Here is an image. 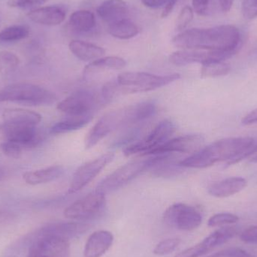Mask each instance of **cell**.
Listing matches in <instances>:
<instances>
[{
  "mask_svg": "<svg viewBox=\"0 0 257 257\" xmlns=\"http://www.w3.org/2000/svg\"><path fill=\"white\" fill-rule=\"evenodd\" d=\"M172 42L175 46L184 49L217 51L231 57L239 50L241 39L236 27L222 25L184 30L174 38Z\"/></svg>",
  "mask_w": 257,
  "mask_h": 257,
  "instance_id": "6da1fadb",
  "label": "cell"
},
{
  "mask_svg": "<svg viewBox=\"0 0 257 257\" xmlns=\"http://www.w3.org/2000/svg\"><path fill=\"white\" fill-rule=\"evenodd\" d=\"M254 153H257V144L253 138H226L201 148L178 164L192 169H204L220 162L235 164Z\"/></svg>",
  "mask_w": 257,
  "mask_h": 257,
  "instance_id": "7a4b0ae2",
  "label": "cell"
},
{
  "mask_svg": "<svg viewBox=\"0 0 257 257\" xmlns=\"http://www.w3.org/2000/svg\"><path fill=\"white\" fill-rule=\"evenodd\" d=\"M156 111L155 102L146 101L107 113L87 133L85 139L86 148H93L105 136L118 128L133 126L148 120L155 114Z\"/></svg>",
  "mask_w": 257,
  "mask_h": 257,
  "instance_id": "3957f363",
  "label": "cell"
},
{
  "mask_svg": "<svg viewBox=\"0 0 257 257\" xmlns=\"http://www.w3.org/2000/svg\"><path fill=\"white\" fill-rule=\"evenodd\" d=\"M181 78L178 73L157 75L140 72H126L120 74L115 81L105 84V92L113 99L120 93H136L152 91L168 85Z\"/></svg>",
  "mask_w": 257,
  "mask_h": 257,
  "instance_id": "277c9868",
  "label": "cell"
},
{
  "mask_svg": "<svg viewBox=\"0 0 257 257\" xmlns=\"http://www.w3.org/2000/svg\"><path fill=\"white\" fill-rule=\"evenodd\" d=\"M57 96L46 88L30 84L15 83L0 89V102H9L28 105H49Z\"/></svg>",
  "mask_w": 257,
  "mask_h": 257,
  "instance_id": "5b68a950",
  "label": "cell"
},
{
  "mask_svg": "<svg viewBox=\"0 0 257 257\" xmlns=\"http://www.w3.org/2000/svg\"><path fill=\"white\" fill-rule=\"evenodd\" d=\"M154 157L144 160L130 162L114 171L102 180L96 187V190L103 194L112 193L128 184L139 176L144 171L154 167L164 157L163 154H157Z\"/></svg>",
  "mask_w": 257,
  "mask_h": 257,
  "instance_id": "8992f818",
  "label": "cell"
},
{
  "mask_svg": "<svg viewBox=\"0 0 257 257\" xmlns=\"http://www.w3.org/2000/svg\"><path fill=\"white\" fill-rule=\"evenodd\" d=\"M176 126L170 120L160 122L148 136L136 143L131 144L123 149L126 157L140 154L141 156L152 155L153 153L164 145L175 133Z\"/></svg>",
  "mask_w": 257,
  "mask_h": 257,
  "instance_id": "52a82bcc",
  "label": "cell"
},
{
  "mask_svg": "<svg viewBox=\"0 0 257 257\" xmlns=\"http://www.w3.org/2000/svg\"><path fill=\"white\" fill-rule=\"evenodd\" d=\"M105 203V195L95 190L67 207L65 209L64 216L75 221L92 220L103 211Z\"/></svg>",
  "mask_w": 257,
  "mask_h": 257,
  "instance_id": "ba28073f",
  "label": "cell"
},
{
  "mask_svg": "<svg viewBox=\"0 0 257 257\" xmlns=\"http://www.w3.org/2000/svg\"><path fill=\"white\" fill-rule=\"evenodd\" d=\"M163 220L168 226L178 230L192 231L200 226L202 217L194 207L176 203L166 209L163 214Z\"/></svg>",
  "mask_w": 257,
  "mask_h": 257,
  "instance_id": "9c48e42d",
  "label": "cell"
},
{
  "mask_svg": "<svg viewBox=\"0 0 257 257\" xmlns=\"http://www.w3.org/2000/svg\"><path fill=\"white\" fill-rule=\"evenodd\" d=\"M102 102L103 101L99 99L93 92L78 90L59 102L57 109L71 117L90 115Z\"/></svg>",
  "mask_w": 257,
  "mask_h": 257,
  "instance_id": "30bf717a",
  "label": "cell"
},
{
  "mask_svg": "<svg viewBox=\"0 0 257 257\" xmlns=\"http://www.w3.org/2000/svg\"><path fill=\"white\" fill-rule=\"evenodd\" d=\"M69 241L37 232L27 257H69Z\"/></svg>",
  "mask_w": 257,
  "mask_h": 257,
  "instance_id": "8fae6325",
  "label": "cell"
},
{
  "mask_svg": "<svg viewBox=\"0 0 257 257\" xmlns=\"http://www.w3.org/2000/svg\"><path fill=\"white\" fill-rule=\"evenodd\" d=\"M114 158V154L109 152L98 158L84 163L80 166L74 174L70 187L68 190L69 194L77 193L90 184Z\"/></svg>",
  "mask_w": 257,
  "mask_h": 257,
  "instance_id": "7c38bea8",
  "label": "cell"
},
{
  "mask_svg": "<svg viewBox=\"0 0 257 257\" xmlns=\"http://www.w3.org/2000/svg\"><path fill=\"white\" fill-rule=\"evenodd\" d=\"M235 226H223L217 229L199 244L183 250L175 257H201L232 239L238 234Z\"/></svg>",
  "mask_w": 257,
  "mask_h": 257,
  "instance_id": "4fadbf2b",
  "label": "cell"
},
{
  "mask_svg": "<svg viewBox=\"0 0 257 257\" xmlns=\"http://www.w3.org/2000/svg\"><path fill=\"white\" fill-rule=\"evenodd\" d=\"M229 56L225 53L205 50L184 49L176 51L169 57V61L175 66H182L193 63H205L212 61H225Z\"/></svg>",
  "mask_w": 257,
  "mask_h": 257,
  "instance_id": "5bb4252c",
  "label": "cell"
},
{
  "mask_svg": "<svg viewBox=\"0 0 257 257\" xmlns=\"http://www.w3.org/2000/svg\"><path fill=\"white\" fill-rule=\"evenodd\" d=\"M36 126L15 123L0 124V141L19 144L23 147L34 146L39 142Z\"/></svg>",
  "mask_w": 257,
  "mask_h": 257,
  "instance_id": "9a60e30c",
  "label": "cell"
},
{
  "mask_svg": "<svg viewBox=\"0 0 257 257\" xmlns=\"http://www.w3.org/2000/svg\"><path fill=\"white\" fill-rule=\"evenodd\" d=\"M204 141L205 139L201 135L191 134L179 136L169 139L164 145L157 148L152 155L174 152L193 154L202 148Z\"/></svg>",
  "mask_w": 257,
  "mask_h": 257,
  "instance_id": "2e32d148",
  "label": "cell"
},
{
  "mask_svg": "<svg viewBox=\"0 0 257 257\" xmlns=\"http://www.w3.org/2000/svg\"><path fill=\"white\" fill-rule=\"evenodd\" d=\"M90 226L81 221L60 222L51 223L38 231L39 233L54 235L69 240L78 238L88 230Z\"/></svg>",
  "mask_w": 257,
  "mask_h": 257,
  "instance_id": "e0dca14e",
  "label": "cell"
},
{
  "mask_svg": "<svg viewBox=\"0 0 257 257\" xmlns=\"http://www.w3.org/2000/svg\"><path fill=\"white\" fill-rule=\"evenodd\" d=\"M114 235L109 231L98 230L90 235L85 246L84 255L85 257L103 256L112 246Z\"/></svg>",
  "mask_w": 257,
  "mask_h": 257,
  "instance_id": "ac0fdd59",
  "label": "cell"
},
{
  "mask_svg": "<svg viewBox=\"0 0 257 257\" xmlns=\"http://www.w3.org/2000/svg\"><path fill=\"white\" fill-rule=\"evenodd\" d=\"M66 13L60 6H45L33 9L27 14L29 19L40 25L54 27L64 21Z\"/></svg>",
  "mask_w": 257,
  "mask_h": 257,
  "instance_id": "d6986e66",
  "label": "cell"
},
{
  "mask_svg": "<svg viewBox=\"0 0 257 257\" xmlns=\"http://www.w3.org/2000/svg\"><path fill=\"white\" fill-rule=\"evenodd\" d=\"M128 6L123 0H105L98 7L99 18L109 24L126 19Z\"/></svg>",
  "mask_w": 257,
  "mask_h": 257,
  "instance_id": "ffe728a7",
  "label": "cell"
},
{
  "mask_svg": "<svg viewBox=\"0 0 257 257\" xmlns=\"http://www.w3.org/2000/svg\"><path fill=\"white\" fill-rule=\"evenodd\" d=\"M247 187V181L241 177H231L211 184L208 193L216 198H226L242 191Z\"/></svg>",
  "mask_w": 257,
  "mask_h": 257,
  "instance_id": "44dd1931",
  "label": "cell"
},
{
  "mask_svg": "<svg viewBox=\"0 0 257 257\" xmlns=\"http://www.w3.org/2000/svg\"><path fill=\"white\" fill-rule=\"evenodd\" d=\"M5 123L36 126L42 120V115L36 111L24 108H8L3 112Z\"/></svg>",
  "mask_w": 257,
  "mask_h": 257,
  "instance_id": "7402d4cb",
  "label": "cell"
},
{
  "mask_svg": "<svg viewBox=\"0 0 257 257\" xmlns=\"http://www.w3.org/2000/svg\"><path fill=\"white\" fill-rule=\"evenodd\" d=\"M69 48L77 58L85 62L95 61L102 58L105 54L103 48L84 41H72L69 43Z\"/></svg>",
  "mask_w": 257,
  "mask_h": 257,
  "instance_id": "603a6c76",
  "label": "cell"
},
{
  "mask_svg": "<svg viewBox=\"0 0 257 257\" xmlns=\"http://www.w3.org/2000/svg\"><path fill=\"white\" fill-rule=\"evenodd\" d=\"M64 173V168L61 166H52L39 170L27 172L23 175L24 181L30 185H39L51 182L60 178Z\"/></svg>",
  "mask_w": 257,
  "mask_h": 257,
  "instance_id": "cb8c5ba5",
  "label": "cell"
},
{
  "mask_svg": "<svg viewBox=\"0 0 257 257\" xmlns=\"http://www.w3.org/2000/svg\"><path fill=\"white\" fill-rule=\"evenodd\" d=\"M126 66L124 59L119 57H106L98 59L89 63L84 70V78L106 69H121Z\"/></svg>",
  "mask_w": 257,
  "mask_h": 257,
  "instance_id": "d4e9b609",
  "label": "cell"
},
{
  "mask_svg": "<svg viewBox=\"0 0 257 257\" xmlns=\"http://www.w3.org/2000/svg\"><path fill=\"white\" fill-rule=\"evenodd\" d=\"M69 26L72 30L79 33H87L94 28L96 18L90 11H77L69 18Z\"/></svg>",
  "mask_w": 257,
  "mask_h": 257,
  "instance_id": "484cf974",
  "label": "cell"
},
{
  "mask_svg": "<svg viewBox=\"0 0 257 257\" xmlns=\"http://www.w3.org/2000/svg\"><path fill=\"white\" fill-rule=\"evenodd\" d=\"M139 31V27L127 18L108 25V33L116 39H132L136 37Z\"/></svg>",
  "mask_w": 257,
  "mask_h": 257,
  "instance_id": "4316f807",
  "label": "cell"
},
{
  "mask_svg": "<svg viewBox=\"0 0 257 257\" xmlns=\"http://www.w3.org/2000/svg\"><path fill=\"white\" fill-rule=\"evenodd\" d=\"M93 118L92 114L85 116L72 117L66 120L55 123L50 130L51 134H63L69 132L75 131L85 126Z\"/></svg>",
  "mask_w": 257,
  "mask_h": 257,
  "instance_id": "83f0119b",
  "label": "cell"
},
{
  "mask_svg": "<svg viewBox=\"0 0 257 257\" xmlns=\"http://www.w3.org/2000/svg\"><path fill=\"white\" fill-rule=\"evenodd\" d=\"M30 30L23 25H14L0 32V43L18 42L28 37Z\"/></svg>",
  "mask_w": 257,
  "mask_h": 257,
  "instance_id": "f1b7e54d",
  "label": "cell"
},
{
  "mask_svg": "<svg viewBox=\"0 0 257 257\" xmlns=\"http://www.w3.org/2000/svg\"><path fill=\"white\" fill-rule=\"evenodd\" d=\"M230 66L225 61H212L202 65L201 74L205 78H217L227 75Z\"/></svg>",
  "mask_w": 257,
  "mask_h": 257,
  "instance_id": "f546056e",
  "label": "cell"
},
{
  "mask_svg": "<svg viewBox=\"0 0 257 257\" xmlns=\"http://www.w3.org/2000/svg\"><path fill=\"white\" fill-rule=\"evenodd\" d=\"M20 64V59L16 54L11 51L0 52V74L9 75L16 70Z\"/></svg>",
  "mask_w": 257,
  "mask_h": 257,
  "instance_id": "4dcf8cb0",
  "label": "cell"
},
{
  "mask_svg": "<svg viewBox=\"0 0 257 257\" xmlns=\"http://www.w3.org/2000/svg\"><path fill=\"white\" fill-rule=\"evenodd\" d=\"M239 218L235 214L231 213H220L210 217L208 221L209 227H223L228 225L234 224L238 221Z\"/></svg>",
  "mask_w": 257,
  "mask_h": 257,
  "instance_id": "1f68e13d",
  "label": "cell"
},
{
  "mask_svg": "<svg viewBox=\"0 0 257 257\" xmlns=\"http://www.w3.org/2000/svg\"><path fill=\"white\" fill-rule=\"evenodd\" d=\"M181 244L178 238H170L160 241L154 250V253L157 256H166L175 251Z\"/></svg>",
  "mask_w": 257,
  "mask_h": 257,
  "instance_id": "d6a6232c",
  "label": "cell"
},
{
  "mask_svg": "<svg viewBox=\"0 0 257 257\" xmlns=\"http://www.w3.org/2000/svg\"><path fill=\"white\" fill-rule=\"evenodd\" d=\"M193 18V9L190 6L183 8L180 12L176 21V30L182 32L187 28Z\"/></svg>",
  "mask_w": 257,
  "mask_h": 257,
  "instance_id": "836d02e7",
  "label": "cell"
},
{
  "mask_svg": "<svg viewBox=\"0 0 257 257\" xmlns=\"http://www.w3.org/2000/svg\"><path fill=\"white\" fill-rule=\"evenodd\" d=\"M0 148L5 155L13 159H19L21 157L24 150L22 145L11 142H2Z\"/></svg>",
  "mask_w": 257,
  "mask_h": 257,
  "instance_id": "e575fe53",
  "label": "cell"
},
{
  "mask_svg": "<svg viewBox=\"0 0 257 257\" xmlns=\"http://www.w3.org/2000/svg\"><path fill=\"white\" fill-rule=\"evenodd\" d=\"M207 257H255L253 255L247 253L245 250L238 247L225 249L221 251L213 253Z\"/></svg>",
  "mask_w": 257,
  "mask_h": 257,
  "instance_id": "d590c367",
  "label": "cell"
},
{
  "mask_svg": "<svg viewBox=\"0 0 257 257\" xmlns=\"http://www.w3.org/2000/svg\"><path fill=\"white\" fill-rule=\"evenodd\" d=\"M241 12L246 19L253 20L257 18V0H242Z\"/></svg>",
  "mask_w": 257,
  "mask_h": 257,
  "instance_id": "8d00e7d4",
  "label": "cell"
},
{
  "mask_svg": "<svg viewBox=\"0 0 257 257\" xmlns=\"http://www.w3.org/2000/svg\"><path fill=\"white\" fill-rule=\"evenodd\" d=\"M48 0H8L7 4L11 8H25L33 7V6H40L46 3Z\"/></svg>",
  "mask_w": 257,
  "mask_h": 257,
  "instance_id": "74e56055",
  "label": "cell"
},
{
  "mask_svg": "<svg viewBox=\"0 0 257 257\" xmlns=\"http://www.w3.org/2000/svg\"><path fill=\"white\" fill-rule=\"evenodd\" d=\"M240 239L246 244H257V226H250L240 233Z\"/></svg>",
  "mask_w": 257,
  "mask_h": 257,
  "instance_id": "f35d334b",
  "label": "cell"
},
{
  "mask_svg": "<svg viewBox=\"0 0 257 257\" xmlns=\"http://www.w3.org/2000/svg\"><path fill=\"white\" fill-rule=\"evenodd\" d=\"M211 0H193V11L199 15H207L209 12Z\"/></svg>",
  "mask_w": 257,
  "mask_h": 257,
  "instance_id": "ab89813d",
  "label": "cell"
},
{
  "mask_svg": "<svg viewBox=\"0 0 257 257\" xmlns=\"http://www.w3.org/2000/svg\"><path fill=\"white\" fill-rule=\"evenodd\" d=\"M241 123L243 125H245V126L257 123V108L250 111L248 114H246L243 117L242 120H241Z\"/></svg>",
  "mask_w": 257,
  "mask_h": 257,
  "instance_id": "60d3db41",
  "label": "cell"
},
{
  "mask_svg": "<svg viewBox=\"0 0 257 257\" xmlns=\"http://www.w3.org/2000/svg\"><path fill=\"white\" fill-rule=\"evenodd\" d=\"M169 1V0H142V3L146 7L151 8V9H159L166 6Z\"/></svg>",
  "mask_w": 257,
  "mask_h": 257,
  "instance_id": "b9f144b4",
  "label": "cell"
},
{
  "mask_svg": "<svg viewBox=\"0 0 257 257\" xmlns=\"http://www.w3.org/2000/svg\"><path fill=\"white\" fill-rule=\"evenodd\" d=\"M180 0H169L167 4L164 6V9H163V12H162V18H164L169 16V15L172 13L174 9H175L177 3Z\"/></svg>",
  "mask_w": 257,
  "mask_h": 257,
  "instance_id": "7bdbcfd3",
  "label": "cell"
},
{
  "mask_svg": "<svg viewBox=\"0 0 257 257\" xmlns=\"http://www.w3.org/2000/svg\"><path fill=\"white\" fill-rule=\"evenodd\" d=\"M220 8L224 12H229L232 8L234 0H219Z\"/></svg>",
  "mask_w": 257,
  "mask_h": 257,
  "instance_id": "ee69618b",
  "label": "cell"
},
{
  "mask_svg": "<svg viewBox=\"0 0 257 257\" xmlns=\"http://www.w3.org/2000/svg\"><path fill=\"white\" fill-rule=\"evenodd\" d=\"M251 162H253V163H257V155L255 156V157L252 159Z\"/></svg>",
  "mask_w": 257,
  "mask_h": 257,
  "instance_id": "f6af8a7d",
  "label": "cell"
}]
</instances>
